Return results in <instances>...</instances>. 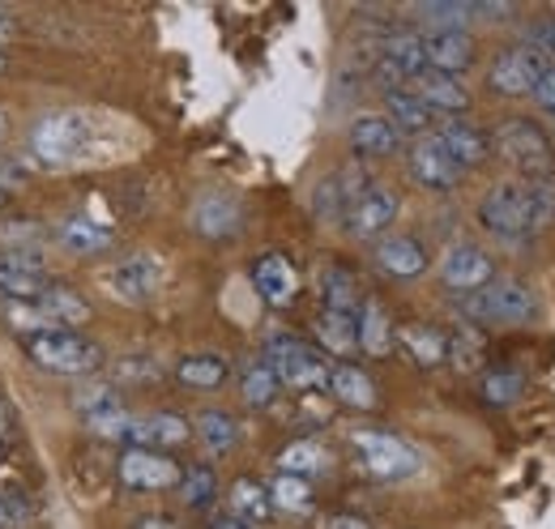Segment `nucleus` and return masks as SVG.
Segmentation results:
<instances>
[{
    "label": "nucleus",
    "mask_w": 555,
    "mask_h": 529,
    "mask_svg": "<svg viewBox=\"0 0 555 529\" xmlns=\"http://www.w3.org/2000/svg\"><path fill=\"white\" fill-rule=\"evenodd\" d=\"M479 222L504 244H526L555 222V184H517L504 180L479 201Z\"/></svg>",
    "instance_id": "nucleus-1"
},
{
    "label": "nucleus",
    "mask_w": 555,
    "mask_h": 529,
    "mask_svg": "<svg viewBox=\"0 0 555 529\" xmlns=\"http://www.w3.org/2000/svg\"><path fill=\"white\" fill-rule=\"evenodd\" d=\"M491 145L500 150L517 184H555V150L534 120H521V116L504 120L491 137Z\"/></svg>",
    "instance_id": "nucleus-2"
},
{
    "label": "nucleus",
    "mask_w": 555,
    "mask_h": 529,
    "mask_svg": "<svg viewBox=\"0 0 555 529\" xmlns=\"http://www.w3.org/2000/svg\"><path fill=\"white\" fill-rule=\"evenodd\" d=\"M457 312H462L466 325H526V321H534L539 304H534V291L521 278H500L495 273L483 291L457 299Z\"/></svg>",
    "instance_id": "nucleus-3"
},
{
    "label": "nucleus",
    "mask_w": 555,
    "mask_h": 529,
    "mask_svg": "<svg viewBox=\"0 0 555 529\" xmlns=\"http://www.w3.org/2000/svg\"><path fill=\"white\" fill-rule=\"evenodd\" d=\"M261 363L274 372L278 385H286L295 393H321L330 385L325 354H317L312 346H304V337H295V333H270Z\"/></svg>",
    "instance_id": "nucleus-4"
},
{
    "label": "nucleus",
    "mask_w": 555,
    "mask_h": 529,
    "mask_svg": "<svg viewBox=\"0 0 555 529\" xmlns=\"http://www.w3.org/2000/svg\"><path fill=\"white\" fill-rule=\"evenodd\" d=\"M26 354L52 376H90L103 367V346L77 330H48L26 337Z\"/></svg>",
    "instance_id": "nucleus-5"
},
{
    "label": "nucleus",
    "mask_w": 555,
    "mask_h": 529,
    "mask_svg": "<svg viewBox=\"0 0 555 529\" xmlns=\"http://www.w3.org/2000/svg\"><path fill=\"white\" fill-rule=\"evenodd\" d=\"M90 321V304L69 291V286H48L43 295L35 299H22V304H9V325L30 333H48V330H77Z\"/></svg>",
    "instance_id": "nucleus-6"
},
{
    "label": "nucleus",
    "mask_w": 555,
    "mask_h": 529,
    "mask_svg": "<svg viewBox=\"0 0 555 529\" xmlns=\"http://www.w3.org/2000/svg\"><path fill=\"white\" fill-rule=\"evenodd\" d=\"M350 444H354L359 465H363L372 478H380V482H402V478H411V474L418 469L415 444L402 440V436H393V431L363 427V431L350 436Z\"/></svg>",
    "instance_id": "nucleus-7"
},
{
    "label": "nucleus",
    "mask_w": 555,
    "mask_h": 529,
    "mask_svg": "<svg viewBox=\"0 0 555 529\" xmlns=\"http://www.w3.org/2000/svg\"><path fill=\"white\" fill-rule=\"evenodd\" d=\"M30 150L56 167L77 163L90 150V120L81 112H52L30 129Z\"/></svg>",
    "instance_id": "nucleus-8"
},
{
    "label": "nucleus",
    "mask_w": 555,
    "mask_h": 529,
    "mask_svg": "<svg viewBox=\"0 0 555 529\" xmlns=\"http://www.w3.org/2000/svg\"><path fill=\"white\" fill-rule=\"evenodd\" d=\"M555 61H547L539 48L530 43H517V48H504L491 68H487V86L495 94H508V99H521V94H534V86L543 81V73L552 68Z\"/></svg>",
    "instance_id": "nucleus-9"
},
{
    "label": "nucleus",
    "mask_w": 555,
    "mask_h": 529,
    "mask_svg": "<svg viewBox=\"0 0 555 529\" xmlns=\"http://www.w3.org/2000/svg\"><path fill=\"white\" fill-rule=\"evenodd\" d=\"M116 478L129 491H171L184 478V465L167 453H150V449H125L116 462Z\"/></svg>",
    "instance_id": "nucleus-10"
},
{
    "label": "nucleus",
    "mask_w": 555,
    "mask_h": 529,
    "mask_svg": "<svg viewBox=\"0 0 555 529\" xmlns=\"http://www.w3.org/2000/svg\"><path fill=\"white\" fill-rule=\"evenodd\" d=\"M491 278H495V261L487 257L483 248H475V244H453V248L444 253V261H440V282H444V291H453L457 299L483 291Z\"/></svg>",
    "instance_id": "nucleus-11"
},
{
    "label": "nucleus",
    "mask_w": 555,
    "mask_h": 529,
    "mask_svg": "<svg viewBox=\"0 0 555 529\" xmlns=\"http://www.w3.org/2000/svg\"><path fill=\"white\" fill-rule=\"evenodd\" d=\"M52 286L48 278V264L39 261L35 253H17V248H4L0 253V299L4 304H22V299H35Z\"/></svg>",
    "instance_id": "nucleus-12"
},
{
    "label": "nucleus",
    "mask_w": 555,
    "mask_h": 529,
    "mask_svg": "<svg viewBox=\"0 0 555 529\" xmlns=\"http://www.w3.org/2000/svg\"><path fill=\"white\" fill-rule=\"evenodd\" d=\"M406 163H411V176H415L418 189H431V193H449V189H457V184H462V171H457V163L444 154V145H440L431 132H427V137H418L415 145H411Z\"/></svg>",
    "instance_id": "nucleus-13"
},
{
    "label": "nucleus",
    "mask_w": 555,
    "mask_h": 529,
    "mask_svg": "<svg viewBox=\"0 0 555 529\" xmlns=\"http://www.w3.org/2000/svg\"><path fill=\"white\" fill-rule=\"evenodd\" d=\"M398 193L393 189H380V184H372L363 197L354 201L347 209V218H343V227H347L354 240H376V235H385L389 227H393V218H398Z\"/></svg>",
    "instance_id": "nucleus-14"
},
{
    "label": "nucleus",
    "mask_w": 555,
    "mask_h": 529,
    "mask_svg": "<svg viewBox=\"0 0 555 529\" xmlns=\"http://www.w3.org/2000/svg\"><path fill=\"white\" fill-rule=\"evenodd\" d=\"M423 56L427 73L457 77L475 65V39L466 30H423Z\"/></svg>",
    "instance_id": "nucleus-15"
},
{
    "label": "nucleus",
    "mask_w": 555,
    "mask_h": 529,
    "mask_svg": "<svg viewBox=\"0 0 555 529\" xmlns=\"http://www.w3.org/2000/svg\"><path fill=\"white\" fill-rule=\"evenodd\" d=\"M189 440V423L171 410H158V414H133L129 431H125V449H176Z\"/></svg>",
    "instance_id": "nucleus-16"
},
{
    "label": "nucleus",
    "mask_w": 555,
    "mask_h": 529,
    "mask_svg": "<svg viewBox=\"0 0 555 529\" xmlns=\"http://www.w3.org/2000/svg\"><path fill=\"white\" fill-rule=\"evenodd\" d=\"M431 137L444 145V154L457 163L462 176L470 167H479L487 154H491V137L479 125H470V120H440V129L431 132Z\"/></svg>",
    "instance_id": "nucleus-17"
},
{
    "label": "nucleus",
    "mask_w": 555,
    "mask_h": 529,
    "mask_svg": "<svg viewBox=\"0 0 555 529\" xmlns=\"http://www.w3.org/2000/svg\"><path fill=\"white\" fill-rule=\"evenodd\" d=\"M411 90L423 99V107L431 116H444V120H462L466 107H470V90L457 77H444V73H423L411 81Z\"/></svg>",
    "instance_id": "nucleus-18"
},
{
    "label": "nucleus",
    "mask_w": 555,
    "mask_h": 529,
    "mask_svg": "<svg viewBox=\"0 0 555 529\" xmlns=\"http://www.w3.org/2000/svg\"><path fill=\"white\" fill-rule=\"evenodd\" d=\"M372 189V180L363 176V167H347V171H334L317 184V197H312V209L321 218H347V209L354 201Z\"/></svg>",
    "instance_id": "nucleus-19"
},
{
    "label": "nucleus",
    "mask_w": 555,
    "mask_h": 529,
    "mask_svg": "<svg viewBox=\"0 0 555 529\" xmlns=\"http://www.w3.org/2000/svg\"><path fill=\"white\" fill-rule=\"evenodd\" d=\"M158 273H163V269H158L154 257L133 253V257H125V261L107 273V286H112V295H116V299H125V304H141V299H150V295L158 291Z\"/></svg>",
    "instance_id": "nucleus-20"
},
{
    "label": "nucleus",
    "mask_w": 555,
    "mask_h": 529,
    "mask_svg": "<svg viewBox=\"0 0 555 529\" xmlns=\"http://www.w3.org/2000/svg\"><path fill=\"white\" fill-rule=\"evenodd\" d=\"M253 286H257V295L266 304L286 308L299 295V269L286 261L282 253H266V257H257V264H253Z\"/></svg>",
    "instance_id": "nucleus-21"
},
{
    "label": "nucleus",
    "mask_w": 555,
    "mask_h": 529,
    "mask_svg": "<svg viewBox=\"0 0 555 529\" xmlns=\"http://www.w3.org/2000/svg\"><path fill=\"white\" fill-rule=\"evenodd\" d=\"M376 269L380 273H389V278H418L423 269H427V253H423V244H418L415 235H385L380 244H376Z\"/></svg>",
    "instance_id": "nucleus-22"
},
{
    "label": "nucleus",
    "mask_w": 555,
    "mask_h": 529,
    "mask_svg": "<svg viewBox=\"0 0 555 529\" xmlns=\"http://www.w3.org/2000/svg\"><path fill=\"white\" fill-rule=\"evenodd\" d=\"M350 150L359 154V158H389V154H398V145H402V132L393 129L385 116H354V125H350Z\"/></svg>",
    "instance_id": "nucleus-23"
},
{
    "label": "nucleus",
    "mask_w": 555,
    "mask_h": 529,
    "mask_svg": "<svg viewBox=\"0 0 555 529\" xmlns=\"http://www.w3.org/2000/svg\"><path fill=\"white\" fill-rule=\"evenodd\" d=\"M393 337L402 341V350L415 359L418 367H440V363H449V333L436 330V325L406 321V325L393 330Z\"/></svg>",
    "instance_id": "nucleus-24"
},
{
    "label": "nucleus",
    "mask_w": 555,
    "mask_h": 529,
    "mask_svg": "<svg viewBox=\"0 0 555 529\" xmlns=\"http://www.w3.org/2000/svg\"><path fill=\"white\" fill-rule=\"evenodd\" d=\"M317 346L325 354H334L338 363H347V354L359 350V325H354V312H334V308H321L317 317Z\"/></svg>",
    "instance_id": "nucleus-25"
},
{
    "label": "nucleus",
    "mask_w": 555,
    "mask_h": 529,
    "mask_svg": "<svg viewBox=\"0 0 555 529\" xmlns=\"http://www.w3.org/2000/svg\"><path fill=\"white\" fill-rule=\"evenodd\" d=\"M354 325H359V350L363 354L380 359V354L393 350V321H389L380 299H363L359 312H354Z\"/></svg>",
    "instance_id": "nucleus-26"
},
{
    "label": "nucleus",
    "mask_w": 555,
    "mask_h": 529,
    "mask_svg": "<svg viewBox=\"0 0 555 529\" xmlns=\"http://www.w3.org/2000/svg\"><path fill=\"white\" fill-rule=\"evenodd\" d=\"M176 380L193 393H214L231 380V363L222 354H189L176 363Z\"/></svg>",
    "instance_id": "nucleus-27"
},
{
    "label": "nucleus",
    "mask_w": 555,
    "mask_h": 529,
    "mask_svg": "<svg viewBox=\"0 0 555 529\" xmlns=\"http://www.w3.org/2000/svg\"><path fill=\"white\" fill-rule=\"evenodd\" d=\"M193 227L206 235V240H227L240 231V205L222 193H206L193 209Z\"/></svg>",
    "instance_id": "nucleus-28"
},
{
    "label": "nucleus",
    "mask_w": 555,
    "mask_h": 529,
    "mask_svg": "<svg viewBox=\"0 0 555 529\" xmlns=\"http://www.w3.org/2000/svg\"><path fill=\"white\" fill-rule=\"evenodd\" d=\"M325 389L338 397L343 405H350V410H372V405H376V385H372V376H367L363 367H354V363H334Z\"/></svg>",
    "instance_id": "nucleus-29"
},
{
    "label": "nucleus",
    "mask_w": 555,
    "mask_h": 529,
    "mask_svg": "<svg viewBox=\"0 0 555 529\" xmlns=\"http://www.w3.org/2000/svg\"><path fill=\"white\" fill-rule=\"evenodd\" d=\"M385 107H389V125L398 132H418V137H427V129L436 125V116L423 107V99H418L411 86H402V90H389L385 94Z\"/></svg>",
    "instance_id": "nucleus-30"
},
{
    "label": "nucleus",
    "mask_w": 555,
    "mask_h": 529,
    "mask_svg": "<svg viewBox=\"0 0 555 529\" xmlns=\"http://www.w3.org/2000/svg\"><path fill=\"white\" fill-rule=\"evenodd\" d=\"M385 65H393L406 81H415L427 73V56H423V35L418 30H389L385 39Z\"/></svg>",
    "instance_id": "nucleus-31"
},
{
    "label": "nucleus",
    "mask_w": 555,
    "mask_h": 529,
    "mask_svg": "<svg viewBox=\"0 0 555 529\" xmlns=\"http://www.w3.org/2000/svg\"><path fill=\"white\" fill-rule=\"evenodd\" d=\"M56 235H61V244L77 253V257H94V253H103L107 244H112V231L107 227H99L94 218H86V214H69L61 227H56Z\"/></svg>",
    "instance_id": "nucleus-32"
},
{
    "label": "nucleus",
    "mask_w": 555,
    "mask_h": 529,
    "mask_svg": "<svg viewBox=\"0 0 555 529\" xmlns=\"http://www.w3.org/2000/svg\"><path fill=\"white\" fill-rule=\"evenodd\" d=\"M266 491H270V504H274L278 513L304 517V513H312V508H317V491H312V482H308V478H295V474H274Z\"/></svg>",
    "instance_id": "nucleus-33"
},
{
    "label": "nucleus",
    "mask_w": 555,
    "mask_h": 529,
    "mask_svg": "<svg viewBox=\"0 0 555 529\" xmlns=\"http://www.w3.org/2000/svg\"><path fill=\"white\" fill-rule=\"evenodd\" d=\"M227 500H231V513L244 517V521H253V526L270 521V513H274L270 491H266V482H257V478H235Z\"/></svg>",
    "instance_id": "nucleus-34"
},
{
    "label": "nucleus",
    "mask_w": 555,
    "mask_h": 529,
    "mask_svg": "<svg viewBox=\"0 0 555 529\" xmlns=\"http://www.w3.org/2000/svg\"><path fill=\"white\" fill-rule=\"evenodd\" d=\"M321 304L334 312H359V282L347 264H325L321 269Z\"/></svg>",
    "instance_id": "nucleus-35"
},
{
    "label": "nucleus",
    "mask_w": 555,
    "mask_h": 529,
    "mask_svg": "<svg viewBox=\"0 0 555 529\" xmlns=\"http://www.w3.org/2000/svg\"><path fill=\"white\" fill-rule=\"evenodd\" d=\"M330 465V453L317 444V440H291L282 453H278V474H295V478H317L321 469Z\"/></svg>",
    "instance_id": "nucleus-36"
},
{
    "label": "nucleus",
    "mask_w": 555,
    "mask_h": 529,
    "mask_svg": "<svg viewBox=\"0 0 555 529\" xmlns=\"http://www.w3.org/2000/svg\"><path fill=\"white\" fill-rule=\"evenodd\" d=\"M197 436H202V444H206L214 457H222V453L235 449L240 427H235V418H231L227 410H202V418H197Z\"/></svg>",
    "instance_id": "nucleus-37"
},
{
    "label": "nucleus",
    "mask_w": 555,
    "mask_h": 529,
    "mask_svg": "<svg viewBox=\"0 0 555 529\" xmlns=\"http://www.w3.org/2000/svg\"><path fill=\"white\" fill-rule=\"evenodd\" d=\"M418 13L427 17V30H466L483 9H475L466 0H427Z\"/></svg>",
    "instance_id": "nucleus-38"
},
{
    "label": "nucleus",
    "mask_w": 555,
    "mask_h": 529,
    "mask_svg": "<svg viewBox=\"0 0 555 529\" xmlns=\"http://www.w3.org/2000/svg\"><path fill=\"white\" fill-rule=\"evenodd\" d=\"M526 389L521 372L517 367H487L483 380H479V393H483L487 405H513Z\"/></svg>",
    "instance_id": "nucleus-39"
},
{
    "label": "nucleus",
    "mask_w": 555,
    "mask_h": 529,
    "mask_svg": "<svg viewBox=\"0 0 555 529\" xmlns=\"http://www.w3.org/2000/svg\"><path fill=\"white\" fill-rule=\"evenodd\" d=\"M278 376L257 359V363H248L244 367V380H240V393H244V401L248 405H274V397H278Z\"/></svg>",
    "instance_id": "nucleus-40"
},
{
    "label": "nucleus",
    "mask_w": 555,
    "mask_h": 529,
    "mask_svg": "<svg viewBox=\"0 0 555 529\" xmlns=\"http://www.w3.org/2000/svg\"><path fill=\"white\" fill-rule=\"evenodd\" d=\"M180 495H184L189 508H206L209 500L218 495V478H214V469H209V465H189L184 478H180Z\"/></svg>",
    "instance_id": "nucleus-41"
},
{
    "label": "nucleus",
    "mask_w": 555,
    "mask_h": 529,
    "mask_svg": "<svg viewBox=\"0 0 555 529\" xmlns=\"http://www.w3.org/2000/svg\"><path fill=\"white\" fill-rule=\"evenodd\" d=\"M133 414L125 405H112V410H99V414H86V431L99 436V440H112V444H125V431H129Z\"/></svg>",
    "instance_id": "nucleus-42"
},
{
    "label": "nucleus",
    "mask_w": 555,
    "mask_h": 529,
    "mask_svg": "<svg viewBox=\"0 0 555 529\" xmlns=\"http://www.w3.org/2000/svg\"><path fill=\"white\" fill-rule=\"evenodd\" d=\"M479 354H483V337H479V333H475L470 325H466V321H462L457 330L449 333V359H453L457 367H466V372H470Z\"/></svg>",
    "instance_id": "nucleus-43"
},
{
    "label": "nucleus",
    "mask_w": 555,
    "mask_h": 529,
    "mask_svg": "<svg viewBox=\"0 0 555 529\" xmlns=\"http://www.w3.org/2000/svg\"><path fill=\"white\" fill-rule=\"evenodd\" d=\"M154 376H158V363H150V359H120L116 363V385H145Z\"/></svg>",
    "instance_id": "nucleus-44"
},
{
    "label": "nucleus",
    "mask_w": 555,
    "mask_h": 529,
    "mask_svg": "<svg viewBox=\"0 0 555 529\" xmlns=\"http://www.w3.org/2000/svg\"><path fill=\"white\" fill-rule=\"evenodd\" d=\"M530 48H539L547 61H555V22H539L534 30H530V39H526Z\"/></svg>",
    "instance_id": "nucleus-45"
},
{
    "label": "nucleus",
    "mask_w": 555,
    "mask_h": 529,
    "mask_svg": "<svg viewBox=\"0 0 555 529\" xmlns=\"http://www.w3.org/2000/svg\"><path fill=\"white\" fill-rule=\"evenodd\" d=\"M534 99H539V107L547 112V116H555V65L543 73V81L534 86Z\"/></svg>",
    "instance_id": "nucleus-46"
},
{
    "label": "nucleus",
    "mask_w": 555,
    "mask_h": 529,
    "mask_svg": "<svg viewBox=\"0 0 555 529\" xmlns=\"http://www.w3.org/2000/svg\"><path fill=\"white\" fill-rule=\"evenodd\" d=\"M325 529H372L363 517H354V513H338V517H330Z\"/></svg>",
    "instance_id": "nucleus-47"
},
{
    "label": "nucleus",
    "mask_w": 555,
    "mask_h": 529,
    "mask_svg": "<svg viewBox=\"0 0 555 529\" xmlns=\"http://www.w3.org/2000/svg\"><path fill=\"white\" fill-rule=\"evenodd\" d=\"M209 529H257L253 521H244V517H235V513H227V517H214Z\"/></svg>",
    "instance_id": "nucleus-48"
},
{
    "label": "nucleus",
    "mask_w": 555,
    "mask_h": 529,
    "mask_svg": "<svg viewBox=\"0 0 555 529\" xmlns=\"http://www.w3.org/2000/svg\"><path fill=\"white\" fill-rule=\"evenodd\" d=\"M133 529H180L176 526V521H171V517H163V513H154V517H141L138 526Z\"/></svg>",
    "instance_id": "nucleus-49"
},
{
    "label": "nucleus",
    "mask_w": 555,
    "mask_h": 529,
    "mask_svg": "<svg viewBox=\"0 0 555 529\" xmlns=\"http://www.w3.org/2000/svg\"><path fill=\"white\" fill-rule=\"evenodd\" d=\"M9 449V414H4V405H0V453Z\"/></svg>",
    "instance_id": "nucleus-50"
},
{
    "label": "nucleus",
    "mask_w": 555,
    "mask_h": 529,
    "mask_svg": "<svg viewBox=\"0 0 555 529\" xmlns=\"http://www.w3.org/2000/svg\"><path fill=\"white\" fill-rule=\"evenodd\" d=\"M9 35H13V17H9V13H4V9H0V43H4V39H9Z\"/></svg>",
    "instance_id": "nucleus-51"
},
{
    "label": "nucleus",
    "mask_w": 555,
    "mask_h": 529,
    "mask_svg": "<svg viewBox=\"0 0 555 529\" xmlns=\"http://www.w3.org/2000/svg\"><path fill=\"white\" fill-rule=\"evenodd\" d=\"M4 129H9V120H4V112H0V137H4Z\"/></svg>",
    "instance_id": "nucleus-52"
},
{
    "label": "nucleus",
    "mask_w": 555,
    "mask_h": 529,
    "mask_svg": "<svg viewBox=\"0 0 555 529\" xmlns=\"http://www.w3.org/2000/svg\"><path fill=\"white\" fill-rule=\"evenodd\" d=\"M4 521H9V513H4V504H0V529H4Z\"/></svg>",
    "instance_id": "nucleus-53"
},
{
    "label": "nucleus",
    "mask_w": 555,
    "mask_h": 529,
    "mask_svg": "<svg viewBox=\"0 0 555 529\" xmlns=\"http://www.w3.org/2000/svg\"><path fill=\"white\" fill-rule=\"evenodd\" d=\"M0 73H4V52H0Z\"/></svg>",
    "instance_id": "nucleus-54"
},
{
    "label": "nucleus",
    "mask_w": 555,
    "mask_h": 529,
    "mask_svg": "<svg viewBox=\"0 0 555 529\" xmlns=\"http://www.w3.org/2000/svg\"><path fill=\"white\" fill-rule=\"evenodd\" d=\"M0 205H4V189H0Z\"/></svg>",
    "instance_id": "nucleus-55"
}]
</instances>
